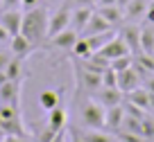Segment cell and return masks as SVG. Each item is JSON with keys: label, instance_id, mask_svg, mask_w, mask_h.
<instances>
[{"label": "cell", "instance_id": "obj_33", "mask_svg": "<svg viewBox=\"0 0 154 142\" xmlns=\"http://www.w3.org/2000/svg\"><path fill=\"white\" fill-rule=\"evenodd\" d=\"M59 133H61V131H54V129H50V126H45V129H43V131H41V133H38V135H36V138H34V142H52V140H54V138H57V135H59Z\"/></svg>", "mask_w": 154, "mask_h": 142}, {"label": "cell", "instance_id": "obj_45", "mask_svg": "<svg viewBox=\"0 0 154 142\" xmlns=\"http://www.w3.org/2000/svg\"><path fill=\"white\" fill-rule=\"evenodd\" d=\"M129 2H131V0H116V5L120 7V9H122V7H127V5H129Z\"/></svg>", "mask_w": 154, "mask_h": 142}, {"label": "cell", "instance_id": "obj_35", "mask_svg": "<svg viewBox=\"0 0 154 142\" xmlns=\"http://www.w3.org/2000/svg\"><path fill=\"white\" fill-rule=\"evenodd\" d=\"M5 9H23V0H0V11Z\"/></svg>", "mask_w": 154, "mask_h": 142}, {"label": "cell", "instance_id": "obj_28", "mask_svg": "<svg viewBox=\"0 0 154 142\" xmlns=\"http://www.w3.org/2000/svg\"><path fill=\"white\" fill-rule=\"evenodd\" d=\"M70 50H72V54H75V59H88V57L93 54V52H91V47H88V43H86V38H84V36H79V38H77V43L70 47Z\"/></svg>", "mask_w": 154, "mask_h": 142}, {"label": "cell", "instance_id": "obj_22", "mask_svg": "<svg viewBox=\"0 0 154 142\" xmlns=\"http://www.w3.org/2000/svg\"><path fill=\"white\" fill-rule=\"evenodd\" d=\"M59 99H61L59 90H43L41 97H38V106L48 113V111H52V108H57V106H59Z\"/></svg>", "mask_w": 154, "mask_h": 142}, {"label": "cell", "instance_id": "obj_9", "mask_svg": "<svg viewBox=\"0 0 154 142\" xmlns=\"http://www.w3.org/2000/svg\"><path fill=\"white\" fill-rule=\"evenodd\" d=\"M91 14H93V7H70V29H75L82 36Z\"/></svg>", "mask_w": 154, "mask_h": 142}, {"label": "cell", "instance_id": "obj_23", "mask_svg": "<svg viewBox=\"0 0 154 142\" xmlns=\"http://www.w3.org/2000/svg\"><path fill=\"white\" fill-rule=\"evenodd\" d=\"M48 126L54 129V131H63V126H66V108L57 106V108L48 111Z\"/></svg>", "mask_w": 154, "mask_h": 142}, {"label": "cell", "instance_id": "obj_38", "mask_svg": "<svg viewBox=\"0 0 154 142\" xmlns=\"http://www.w3.org/2000/svg\"><path fill=\"white\" fill-rule=\"evenodd\" d=\"M9 54H5V52H2V50H0V70H5V68H7V63H9Z\"/></svg>", "mask_w": 154, "mask_h": 142}, {"label": "cell", "instance_id": "obj_2", "mask_svg": "<svg viewBox=\"0 0 154 142\" xmlns=\"http://www.w3.org/2000/svg\"><path fill=\"white\" fill-rule=\"evenodd\" d=\"M104 106L97 99H86L82 102V108H79V115H82V124L86 129H104Z\"/></svg>", "mask_w": 154, "mask_h": 142}, {"label": "cell", "instance_id": "obj_19", "mask_svg": "<svg viewBox=\"0 0 154 142\" xmlns=\"http://www.w3.org/2000/svg\"><path fill=\"white\" fill-rule=\"evenodd\" d=\"M113 36H116V29H109V32H102V34H93V36H84V38H86L88 47H91V52L95 54V52H100V50H102V47H104Z\"/></svg>", "mask_w": 154, "mask_h": 142}, {"label": "cell", "instance_id": "obj_36", "mask_svg": "<svg viewBox=\"0 0 154 142\" xmlns=\"http://www.w3.org/2000/svg\"><path fill=\"white\" fill-rule=\"evenodd\" d=\"M66 2H70V7H93L95 0H66Z\"/></svg>", "mask_w": 154, "mask_h": 142}, {"label": "cell", "instance_id": "obj_20", "mask_svg": "<svg viewBox=\"0 0 154 142\" xmlns=\"http://www.w3.org/2000/svg\"><path fill=\"white\" fill-rule=\"evenodd\" d=\"M140 52L154 57V25H143L140 27Z\"/></svg>", "mask_w": 154, "mask_h": 142}, {"label": "cell", "instance_id": "obj_17", "mask_svg": "<svg viewBox=\"0 0 154 142\" xmlns=\"http://www.w3.org/2000/svg\"><path fill=\"white\" fill-rule=\"evenodd\" d=\"M149 7V0H131L127 7H122V14H125V20H138L145 18V11Z\"/></svg>", "mask_w": 154, "mask_h": 142}, {"label": "cell", "instance_id": "obj_18", "mask_svg": "<svg viewBox=\"0 0 154 142\" xmlns=\"http://www.w3.org/2000/svg\"><path fill=\"white\" fill-rule=\"evenodd\" d=\"M125 99L127 102H131V104H136V106H140L143 111H149V104H152V95L147 93L145 88H134V90H129V93L125 95Z\"/></svg>", "mask_w": 154, "mask_h": 142}, {"label": "cell", "instance_id": "obj_5", "mask_svg": "<svg viewBox=\"0 0 154 142\" xmlns=\"http://www.w3.org/2000/svg\"><path fill=\"white\" fill-rule=\"evenodd\" d=\"M118 36L125 41L129 54H134V57H136V54H140V27H138V25H131V23L125 25Z\"/></svg>", "mask_w": 154, "mask_h": 142}, {"label": "cell", "instance_id": "obj_34", "mask_svg": "<svg viewBox=\"0 0 154 142\" xmlns=\"http://www.w3.org/2000/svg\"><path fill=\"white\" fill-rule=\"evenodd\" d=\"M16 115H18V108H14V106H9V104H0V120H2V122L16 117Z\"/></svg>", "mask_w": 154, "mask_h": 142}, {"label": "cell", "instance_id": "obj_31", "mask_svg": "<svg viewBox=\"0 0 154 142\" xmlns=\"http://www.w3.org/2000/svg\"><path fill=\"white\" fill-rule=\"evenodd\" d=\"M122 106H125V115H131V117H136V120H143L145 117V113L147 111H143L140 106H136V104H131V102H122Z\"/></svg>", "mask_w": 154, "mask_h": 142}, {"label": "cell", "instance_id": "obj_40", "mask_svg": "<svg viewBox=\"0 0 154 142\" xmlns=\"http://www.w3.org/2000/svg\"><path fill=\"white\" fill-rule=\"evenodd\" d=\"M2 142H25V138L23 135H5Z\"/></svg>", "mask_w": 154, "mask_h": 142}, {"label": "cell", "instance_id": "obj_24", "mask_svg": "<svg viewBox=\"0 0 154 142\" xmlns=\"http://www.w3.org/2000/svg\"><path fill=\"white\" fill-rule=\"evenodd\" d=\"M23 61L25 59H20V57H11L9 59L5 72H7V77H9L11 81H23Z\"/></svg>", "mask_w": 154, "mask_h": 142}, {"label": "cell", "instance_id": "obj_29", "mask_svg": "<svg viewBox=\"0 0 154 142\" xmlns=\"http://www.w3.org/2000/svg\"><path fill=\"white\" fill-rule=\"evenodd\" d=\"M143 138H145V142L154 140V113L152 111H147L143 117Z\"/></svg>", "mask_w": 154, "mask_h": 142}, {"label": "cell", "instance_id": "obj_39", "mask_svg": "<svg viewBox=\"0 0 154 142\" xmlns=\"http://www.w3.org/2000/svg\"><path fill=\"white\" fill-rule=\"evenodd\" d=\"M145 23L154 25V7H147V11H145Z\"/></svg>", "mask_w": 154, "mask_h": 142}, {"label": "cell", "instance_id": "obj_1", "mask_svg": "<svg viewBox=\"0 0 154 142\" xmlns=\"http://www.w3.org/2000/svg\"><path fill=\"white\" fill-rule=\"evenodd\" d=\"M20 34H23L32 45H41L43 41H48V11H45V7L36 5V7H32V9L23 11Z\"/></svg>", "mask_w": 154, "mask_h": 142}, {"label": "cell", "instance_id": "obj_21", "mask_svg": "<svg viewBox=\"0 0 154 142\" xmlns=\"http://www.w3.org/2000/svg\"><path fill=\"white\" fill-rule=\"evenodd\" d=\"M79 140H82V142H118V140H116V133L111 135V133L102 131V129H88V131L82 133Z\"/></svg>", "mask_w": 154, "mask_h": 142}, {"label": "cell", "instance_id": "obj_32", "mask_svg": "<svg viewBox=\"0 0 154 142\" xmlns=\"http://www.w3.org/2000/svg\"><path fill=\"white\" fill-rule=\"evenodd\" d=\"M116 140H118V142H145L140 135H134V133L122 131V129H118V131H116Z\"/></svg>", "mask_w": 154, "mask_h": 142}, {"label": "cell", "instance_id": "obj_26", "mask_svg": "<svg viewBox=\"0 0 154 142\" xmlns=\"http://www.w3.org/2000/svg\"><path fill=\"white\" fill-rule=\"evenodd\" d=\"M122 131H129V133H134V135H140L143 138V120H136V117H131V115H125V120H122ZM145 140V138H143Z\"/></svg>", "mask_w": 154, "mask_h": 142}, {"label": "cell", "instance_id": "obj_42", "mask_svg": "<svg viewBox=\"0 0 154 142\" xmlns=\"http://www.w3.org/2000/svg\"><path fill=\"white\" fill-rule=\"evenodd\" d=\"M41 0H23V11L25 9H32V7H36Z\"/></svg>", "mask_w": 154, "mask_h": 142}, {"label": "cell", "instance_id": "obj_3", "mask_svg": "<svg viewBox=\"0 0 154 142\" xmlns=\"http://www.w3.org/2000/svg\"><path fill=\"white\" fill-rule=\"evenodd\" d=\"M70 27V7L63 2L61 7H54L48 14V38H52L54 34L63 32Z\"/></svg>", "mask_w": 154, "mask_h": 142}, {"label": "cell", "instance_id": "obj_10", "mask_svg": "<svg viewBox=\"0 0 154 142\" xmlns=\"http://www.w3.org/2000/svg\"><path fill=\"white\" fill-rule=\"evenodd\" d=\"M36 45H32V43L27 41V38L23 36V34H16V36L9 38V50H11V57H20V59H27L29 54H32V50Z\"/></svg>", "mask_w": 154, "mask_h": 142}, {"label": "cell", "instance_id": "obj_6", "mask_svg": "<svg viewBox=\"0 0 154 142\" xmlns=\"http://www.w3.org/2000/svg\"><path fill=\"white\" fill-rule=\"evenodd\" d=\"M20 23H23V11H20V9H5V11H0V25L9 32V36L20 34Z\"/></svg>", "mask_w": 154, "mask_h": 142}, {"label": "cell", "instance_id": "obj_7", "mask_svg": "<svg viewBox=\"0 0 154 142\" xmlns=\"http://www.w3.org/2000/svg\"><path fill=\"white\" fill-rule=\"evenodd\" d=\"M93 95H95L93 99H97L104 108H111V106H118V104L125 102V93H120L118 88H104V86H102V88H97Z\"/></svg>", "mask_w": 154, "mask_h": 142}, {"label": "cell", "instance_id": "obj_13", "mask_svg": "<svg viewBox=\"0 0 154 142\" xmlns=\"http://www.w3.org/2000/svg\"><path fill=\"white\" fill-rule=\"evenodd\" d=\"M122 120H125V106L122 104L104 111V129H109V131H118L122 126Z\"/></svg>", "mask_w": 154, "mask_h": 142}, {"label": "cell", "instance_id": "obj_46", "mask_svg": "<svg viewBox=\"0 0 154 142\" xmlns=\"http://www.w3.org/2000/svg\"><path fill=\"white\" fill-rule=\"evenodd\" d=\"M66 0H48V5H52V7H59V5H63Z\"/></svg>", "mask_w": 154, "mask_h": 142}, {"label": "cell", "instance_id": "obj_30", "mask_svg": "<svg viewBox=\"0 0 154 142\" xmlns=\"http://www.w3.org/2000/svg\"><path fill=\"white\" fill-rule=\"evenodd\" d=\"M102 86H104V88H118V72L106 68V70L102 72Z\"/></svg>", "mask_w": 154, "mask_h": 142}, {"label": "cell", "instance_id": "obj_47", "mask_svg": "<svg viewBox=\"0 0 154 142\" xmlns=\"http://www.w3.org/2000/svg\"><path fill=\"white\" fill-rule=\"evenodd\" d=\"M52 142H63V131H61V133H59V135H57V138H54V140H52Z\"/></svg>", "mask_w": 154, "mask_h": 142}, {"label": "cell", "instance_id": "obj_44", "mask_svg": "<svg viewBox=\"0 0 154 142\" xmlns=\"http://www.w3.org/2000/svg\"><path fill=\"white\" fill-rule=\"evenodd\" d=\"M5 81H9V77H7V72H5V70H0V86L5 84Z\"/></svg>", "mask_w": 154, "mask_h": 142}, {"label": "cell", "instance_id": "obj_15", "mask_svg": "<svg viewBox=\"0 0 154 142\" xmlns=\"http://www.w3.org/2000/svg\"><path fill=\"white\" fill-rule=\"evenodd\" d=\"M79 68V66H77ZM79 86H82L86 93H95L97 88H102V75H97V72H88L84 70V68H79Z\"/></svg>", "mask_w": 154, "mask_h": 142}, {"label": "cell", "instance_id": "obj_41", "mask_svg": "<svg viewBox=\"0 0 154 142\" xmlns=\"http://www.w3.org/2000/svg\"><path fill=\"white\" fill-rule=\"evenodd\" d=\"M9 38H11V36H9V32H7V29L0 25V43H5V41L9 43Z\"/></svg>", "mask_w": 154, "mask_h": 142}, {"label": "cell", "instance_id": "obj_48", "mask_svg": "<svg viewBox=\"0 0 154 142\" xmlns=\"http://www.w3.org/2000/svg\"><path fill=\"white\" fill-rule=\"evenodd\" d=\"M0 122H2V120H0Z\"/></svg>", "mask_w": 154, "mask_h": 142}, {"label": "cell", "instance_id": "obj_11", "mask_svg": "<svg viewBox=\"0 0 154 142\" xmlns=\"http://www.w3.org/2000/svg\"><path fill=\"white\" fill-rule=\"evenodd\" d=\"M138 86H140V77L136 75L134 66L127 68V70H122V72H118V90H120V93L127 95L129 90L138 88Z\"/></svg>", "mask_w": 154, "mask_h": 142}, {"label": "cell", "instance_id": "obj_25", "mask_svg": "<svg viewBox=\"0 0 154 142\" xmlns=\"http://www.w3.org/2000/svg\"><path fill=\"white\" fill-rule=\"evenodd\" d=\"M0 126L5 129L7 135H23V122H20V115H16V117L11 120H5V122H0Z\"/></svg>", "mask_w": 154, "mask_h": 142}, {"label": "cell", "instance_id": "obj_37", "mask_svg": "<svg viewBox=\"0 0 154 142\" xmlns=\"http://www.w3.org/2000/svg\"><path fill=\"white\" fill-rule=\"evenodd\" d=\"M145 90H147L149 95H154V75H149L147 79H145V86H143Z\"/></svg>", "mask_w": 154, "mask_h": 142}, {"label": "cell", "instance_id": "obj_4", "mask_svg": "<svg viewBox=\"0 0 154 142\" xmlns=\"http://www.w3.org/2000/svg\"><path fill=\"white\" fill-rule=\"evenodd\" d=\"M0 104H9L20 111V81H5L0 86Z\"/></svg>", "mask_w": 154, "mask_h": 142}, {"label": "cell", "instance_id": "obj_16", "mask_svg": "<svg viewBox=\"0 0 154 142\" xmlns=\"http://www.w3.org/2000/svg\"><path fill=\"white\" fill-rule=\"evenodd\" d=\"M97 11H100V16L106 20V23L111 25V27H120L122 23H125V14H122V9L118 5H106V7H97Z\"/></svg>", "mask_w": 154, "mask_h": 142}, {"label": "cell", "instance_id": "obj_14", "mask_svg": "<svg viewBox=\"0 0 154 142\" xmlns=\"http://www.w3.org/2000/svg\"><path fill=\"white\" fill-rule=\"evenodd\" d=\"M77 38H79V34L75 32V29H63V32H59V34H54L52 38H48L50 41V45L52 47H59V50H70L72 45L77 43Z\"/></svg>", "mask_w": 154, "mask_h": 142}, {"label": "cell", "instance_id": "obj_12", "mask_svg": "<svg viewBox=\"0 0 154 142\" xmlns=\"http://www.w3.org/2000/svg\"><path fill=\"white\" fill-rule=\"evenodd\" d=\"M109 29H116V27H111V25L100 16V11L93 9V14H91V18H88L86 27H84L82 36H93V34H102V32H109Z\"/></svg>", "mask_w": 154, "mask_h": 142}, {"label": "cell", "instance_id": "obj_27", "mask_svg": "<svg viewBox=\"0 0 154 142\" xmlns=\"http://www.w3.org/2000/svg\"><path fill=\"white\" fill-rule=\"evenodd\" d=\"M131 66H134V54H122V57L109 61V68L116 70V72H122V70H127V68H131Z\"/></svg>", "mask_w": 154, "mask_h": 142}, {"label": "cell", "instance_id": "obj_8", "mask_svg": "<svg viewBox=\"0 0 154 142\" xmlns=\"http://www.w3.org/2000/svg\"><path fill=\"white\" fill-rule=\"evenodd\" d=\"M100 57H104L106 61H113V59H118V57H122V54H129V50H127V45H125V41H122L118 34H116L113 38H111L109 43H106L104 47H102L100 52Z\"/></svg>", "mask_w": 154, "mask_h": 142}, {"label": "cell", "instance_id": "obj_43", "mask_svg": "<svg viewBox=\"0 0 154 142\" xmlns=\"http://www.w3.org/2000/svg\"><path fill=\"white\" fill-rule=\"evenodd\" d=\"M106 5H116V0H97V7H106Z\"/></svg>", "mask_w": 154, "mask_h": 142}]
</instances>
